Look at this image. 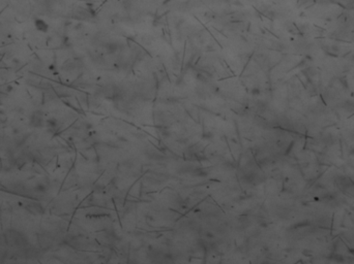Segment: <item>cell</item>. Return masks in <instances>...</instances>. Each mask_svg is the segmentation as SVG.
Wrapping results in <instances>:
<instances>
[{
    "label": "cell",
    "mask_w": 354,
    "mask_h": 264,
    "mask_svg": "<svg viewBox=\"0 0 354 264\" xmlns=\"http://www.w3.org/2000/svg\"><path fill=\"white\" fill-rule=\"evenodd\" d=\"M34 26H35L36 30H38L39 32H43V33H47L49 31V25L47 24L43 19H39V18L34 19Z\"/></svg>",
    "instance_id": "6da1fadb"
}]
</instances>
